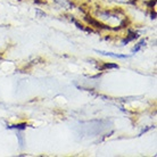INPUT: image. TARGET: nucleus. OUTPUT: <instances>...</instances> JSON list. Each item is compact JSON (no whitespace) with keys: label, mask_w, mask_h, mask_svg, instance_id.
Listing matches in <instances>:
<instances>
[{"label":"nucleus","mask_w":157,"mask_h":157,"mask_svg":"<svg viewBox=\"0 0 157 157\" xmlns=\"http://www.w3.org/2000/svg\"><path fill=\"white\" fill-rule=\"evenodd\" d=\"M84 20L88 22L89 24H91L92 26H94V28H98V29H101V30H112V28H109V26H107V25H104V24H101L100 22H98V21L94 20L92 17H89V16H86Z\"/></svg>","instance_id":"obj_1"},{"label":"nucleus","mask_w":157,"mask_h":157,"mask_svg":"<svg viewBox=\"0 0 157 157\" xmlns=\"http://www.w3.org/2000/svg\"><path fill=\"white\" fill-rule=\"evenodd\" d=\"M139 38V34H138L137 32H133V31H131V30H129L128 31V38H126L125 40H123V44H125V43L130 42V41H132V40H136Z\"/></svg>","instance_id":"obj_2"},{"label":"nucleus","mask_w":157,"mask_h":157,"mask_svg":"<svg viewBox=\"0 0 157 157\" xmlns=\"http://www.w3.org/2000/svg\"><path fill=\"white\" fill-rule=\"evenodd\" d=\"M98 54H101V55L105 56H109V57H113V58H128L129 56L126 55H118V54H114V52H107V51H101V50H96Z\"/></svg>","instance_id":"obj_3"},{"label":"nucleus","mask_w":157,"mask_h":157,"mask_svg":"<svg viewBox=\"0 0 157 157\" xmlns=\"http://www.w3.org/2000/svg\"><path fill=\"white\" fill-rule=\"evenodd\" d=\"M109 68H118L117 64H112V63H105L102 66L99 67V70H109Z\"/></svg>","instance_id":"obj_4"},{"label":"nucleus","mask_w":157,"mask_h":157,"mask_svg":"<svg viewBox=\"0 0 157 157\" xmlns=\"http://www.w3.org/2000/svg\"><path fill=\"white\" fill-rule=\"evenodd\" d=\"M8 129H16V130H24L28 128L26 123H22V124H15V125H9L7 126Z\"/></svg>","instance_id":"obj_5"},{"label":"nucleus","mask_w":157,"mask_h":157,"mask_svg":"<svg viewBox=\"0 0 157 157\" xmlns=\"http://www.w3.org/2000/svg\"><path fill=\"white\" fill-rule=\"evenodd\" d=\"M145 46H146V41H145V40H141V41H140V42L138 43L137 46L132 49V52H133V54H134V52H138V51L140 50L142 47H145Z\"/></svg>","instance_id":"obj_6"},{"label":"nucleus","mask_w":157,"mask_h":157,"mask_svg":"<svg viewBox=\"0 0 157 157\" xmlns=\"http://www.w3.org/2000/svg\"><path fill=\"white\" fill-rule=\"evenodd\" d=\"M54 1H56L57 4H59L62 7H65V8L71 7V2H70L68 0H54Z\"/></svg>","instance_id":"obj_7"},{"label":"nucleus","mask_w":157,"mask_h":157,"mask_svg":"<svg viewBox=\"0 0 157 157\" xmlns=\"http://www.w3.org/2000/svg\"><path fill=\"white\" fill-rule=\"evenodd\" d=\"M146 4L148 5L150 8H151V7H154V6H155V4H156V0H151V1H148V2H146Z\"/></svg>","instance_id":"obj_8"}]
</instances>
